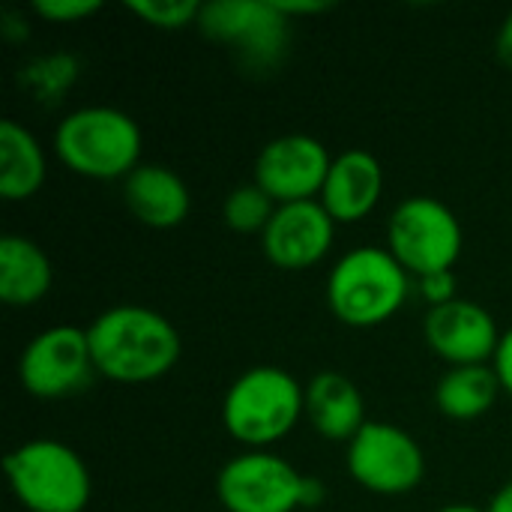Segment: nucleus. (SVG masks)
<instances>
[{"instance_id":"obj_25","label":"nucleus","mask_w":512,"mask_h":512,"mask_svg":"<svg viewBox=\"0 0 512 512\" xmlns=\"http://www.w3.org/2000/svg\"><path fill=\"white\" fill-rule=\"evenodd\" d=\"M492 369L498 372L501 387H504V390L512 396V327H507V330L501 333V342H498V351H495Z\"/></svg>"},{"instance_id":"obj_22","label":"nucleus","mask_w":512,"mask_h":512,"mask_svg":"<svg viewBox=\"0 0 512 512\" xmlns=\"http://www.w3.org/2000/svg\"><path fill=\"white\" fill-rule=\"evenodd\" d=\"M201 6L198 0H132L129 9L147 21L150 27H159V30H180L186 24H198V15H201Z\"/></svg>"},{"instance_id":"obj_13","label":"nucleus","mask_w":512,"mask_h":512,"mask_svg":"<svg viewBox=\"0 0 512 512\" xmlns=\"http://www.w3.org/2000/svg\"><path fill=\"white\" fill-rule=\"evenodd\" d=\"M423 336L429 348L450 366L492 363L501 342V330L492 312L465 297L429 309L423 321Z\"/></svg>"},{"instance_id":"obj_9","label":"nucleus","mask_w":512,"mask_h":512,"mask_svg":"<svg viewBox=\"0 0 512 512\" xmlns=\"http://www.w3.org/2000/svg\"><path fill=\"white\" fill-rule=\"evenodd\" d=\"M303 480L288 459L246 450L216 474V498L228 512H294L303 507Z\"/></svg>"},{"instance_id":"obj_28","label":"nucleus","mask_w":512,"mask_h":512,"mask_svg":"<svg viewBox=\"0 0 512 512\" xmlns=\"http://www.w3.org/2000/svg\"><path fill=\"white\" fill-rule=\"evenodd\" d=\"M498 54H501V60L512 69V12L504 18V24L498 30Z\"/></svg>"},{"instance_id":"obj_24","label":"nucleus","mask_w":512,"mask_h":512,"mask_svg":"<svg viewBox=\"0 0 512 512\" xmlns=\"http://www.w3.org/2000/svg\"><path fill=\"white\" fill-rule=\"evenodd\" d=\"M420 294L429 300L432 309L459 300V297H456V273H453V270H444V273L423 276V279H420Z\"/></svg>"},{"instance_id":"obj_11","label":"nucleus","mask_w":512,"mask_h":512,"mask_svg":"<svg viewBox=\"0 0 512 512\" xmlns=\"http://www.w3.org/2000/svg\"><path fill=\"white\" fill-rule=\"evenodd\" d=\"M330 165L333 156L315 135L288 132L261 147L255 159V183L276 204L312 201L321 195Z\"/></svg>"},{"instance_id":"obj_17","label":"nucleus","mask_w":512,"mask_h":512,"mask_svg":"<svg viewBox=\"0 0 512 512\" xmlns=\"http://www.w3.org/2000/svg\"><path fill=\"white\" fill-rule=\"evenodd\" d=\"M54 282V267L45 249L27 237L6 234L0 240V300L6 306L39 303Z\"/></svg>"},{"instance_id":"obj_23","label":"nucleus","mask_w":512,"mask_h":512,"mask_svg":"<svg viewBox=\"0 0 512 512\" xmlns=\"http://www.w3.org/2000/svg\"><path fill=\"white\" fill-rule=\"evenodd\" d=\"M99 9H102L99 0H36L33 3V12L54 24H75Z\"/></svg>"},{"instance_id":"obj_18","label":"nucleus","mask_w":512,"mask_h":512,"mask_svg":"<svg viewBox=\"0 0 512 512\" xmlns=\"http://www.w3.org/2000/svg\"><path fill=\"white\" fill-rule=\"evenodd\" d=\"M48 177V162L39 138L18 120L0 123V195L6 201L33 198Z\"/></svg>"},{"instance_id":"obj_30","label":"nucleus","mask_w":512,"mask_h":512,"mask_svg":"<svg viewBox=\"0 0 512 512\" xmlns=\"http://www.w3.org/2000/svg\"><path fill=\"white\" fill-rule=\"evenodd\" d=\"M438 512H486V510H480V507H474V504H447V507H441Z\"/></svg>"},{"instance_id":"obj_16","label":"nucleus","mask_w":512,"mask_h":512,"mask_svg":"<svg viewBox=\"0 0 512 512\" xmlns=\"http://www.w3.org/2000/svg\"><path fill=\"white\" fill-rule=\"evenodd\" d=\"M306 417L327 441H351L369 420L360 387L342 372H318L306 384Z\"/></svg>"},{"instance_id":"obj_26","label":"nucleus","mask_w":512,"mask_h":512,"mask_svg":"<svg viewBox=\"0 0 512 512\" xmlns=\"http://www.w3.org/2000/svg\"><path fill=\"white\" fill-rule=\"evenodd\" d=\"M276 6L288 18H294V15H315V12L330 9V3H324V0H276Z\"/></svg>"},{"instance_id":"obj_29","label":"nucleus","mask_w":512,"mask_h":512,"mask_svg":"<svg viewBox=\"0 0 512 512\" xmlns=\"http://www.w3.org/2000/svg\"><path fill=\"white\" fill-rule=\"evenodd\" d=\"M486 512H512V480L495 492V498L489 501V510Z\"/></svg>"},{"instance_id":"obj_14","label":"nucleus","mask_w":512,"mask_h":512,"mask_svg":"<svg viewBox=\"0 0 512 512\" xmlns=\"http://www.w3.org/2000/svg\"><path fill=\"white\" fill-rule=\"evenodd\" d=\"M384 195V165L369 150H345L333 156V165L327 171L324 189L318 201L327 207V213L339 222H360L366 219Z\"/></svg>"},{"instance_id":"obj_2","label":"nucleus","mask_w":512,"mask_h":512,"mask_svg":"<svg viewBox=\"0 0 512 512\" xmlns=\"http://www.w3.org/2000/svg\"><path fill=\"white\" fill-rule=\"evenodd\" d=\"M141 147L138 120L114 105H81L54 129L57 159L90 180H126L141 165Z\"/></svg>"},{"instance_id":"obj_6","label":"nucleus","mask_w":512,"mask_h":512,"mask_svg":"<svg viewBox=\"0 0 512 512\" xmlns=\"http://www.w3.org/2000/svg\"><path fill=\"white\" fill-rule=\"evenodd\" d=\"M465 246L459 216L432 195H411L396 204L387 222V249L417 279L453 270Z\"/></svg>"},{"instance_id":"obj_15","label":"nucleus","mask_w":512,"mask_h":512,"mask_svg":"<svg viewBox=\"0 0 512 512\" xmlns=\"http://www.w3.org/2000/svg\"><path fill=\"white\" fill-rule=\"evenodd\" d=\"M123 201L147 228H174L192 210V192L186 180L159 162H141L123 180Z\"/></svg>"},{"instance_id":"obj_5","label":"nucleus","mask_w":512,"mask_h":512,"mask_svg":"<svg viewBox=\"0 0 512 512\" xmlns=\"http://www.w3.org/2000/svg\"><path fill=\"white\" fill-rule=\"evenodd\" d=\"M12 495L30 512H84L93 480L84 459L63 441L33 438L3 459Z\"/></svg>"},{"instance_id":"obj_1","label":"nucleus","mask_w":512,"mask_h":512,"mask_svg":"<svg viewBox=\"0 0 512 512\" xmlns=\"http://www.w3.org/2000/svg\"><path fill=\"white\" fill-rule=\"evenodd\" d=\"M93 366L117 384H150L168 375L180 360V333L156 309L120 303L87 327Z\"/></svg>"},{"instance_id":"obj_4","label":"nucleus","mask_w":512,"mask_h":512,"mask_svg":"<svg viewBox=\"0 0 512 512\" xmlns=\"http://www.w3.org/2000/svg\"><path fill=\"white\" fill-rule=\"evenodd\" d=\"M408 270L384 246L345 252L327 276V306L348 327H378L408 300Z\"/></svg>"},{"instance_id":"obj_3","label":"nucleus","mask_w":512,"mask_h":512,"mask_svg":"<svg viewBox=\"0 0 512 512\" xmlns=\"http://www.w3.org/2000/svg\"><path fill=\"white\" fill-rule=\"evenodd\" d=\"M306 414V387L282 366L240 372L222 399L225 432L249 450H267L291 435Z\"/></svg>"},{"instance_id":"obj_7","label":"nucleus","mask_w":512,"mask_h":512,"mask_svg":"<svg viewBox=\"0 0 512 512\" xmlns=\"http://www.w3.org/2000/svg\"><path fill=\"white\" fill-rule=\"evenodd\" d=\"M345 465L351 480L375 495L414 492L426 477V456L414 435L381 420H369L348 441Z\"/></svg>"},{"instance_id":"obj_8","label":"nucleus","mask_w":512,"mask_h":512,"mask_svg":"<svg viewBox=\"0 0 512 512\" xmlns=\"http://www.w3.org/2000/svg\"><path fill=\"white\" fill-rule=\"evenodd\" d=\"M204 36L231 45L243 63L270 69L282 60L291 39V18L276 0H213L201 6Z\"/></svg>"},{"instance_id":"obj_21","label":"nucleus","mask_w":512,"mask_h":512,"mask_svg":"<svg viewBox=\"0 0 512 512\" xmlns=\"http://www.w3.org/2000/svg\"><path fill=\"white\" fill-rule=\"evenodd\" d=\"M78 78V60L72 54H48V57H36L21 69V81L42 99V102H54L60 99L69 84H75Z\"/></svg>"},{"instance_id":"obj_19","label":"nucleus","mask_w":512,"mask_h":512,"mask_svg":"<svg viewBox=\"0 0 512 512\" xmlns=\"http://www.w3.org/2000/svg\"><path fill=\"white\" fill-rule=\"evenodd\" d=\"M501 390L504 387L492 363L450 366L435 387V405L450 420H477L498 402Z\"/></svg>"},{"instance_id":"obj_20","label":"nucleus","mask_w":512,"mask_h":512,"mask_svg":"<svg viewBox=\"0 0 512 512\" xmlns=\"http://www.w3.org/2000/svg\"><path fill=\"white\" fill-rule=\"evenodd\" d=\"M273 213H276V201L255 180L234 186L222 204L225 225L237 234H255V231L261 234L267 222L273 219Z\"/></svg>"},{"instance_id":"obj_12","label":"nucleus","mask_w":512,"mask_h":512,"mask_svg":"<svg viewBox=\"0 0 512 512\" xmlns=\"http://www.w3.org/2000/svg\"><path fill=\"white\" fill-rule=\"evenodd\" d=\"M336 237V219L312 201L276 204L273 219L261 231V249L279 270H309L327 258Z\"/></svg>"},{"instance_id":"obj_10","label":"nucleus","mask_w":512,"mask_h":512,"mask_svg":"<svg viewBox=\"0 0 512 512\" xmlns=\"http://www.w3.org/2000/svg\"><path fill=\"white\" fill-rule=\"evenodd\" d=\"M93 372L87 330L72 324L39 330L18 357V381L36 399H66L81 393Z\"/></svg>"},{"instance_id":"obj_27","label":"nucleus","mask_w":512,"mask_h":512,"mask_svg":"<svg viewBox=\"0 0 512 512\" xmlns=\"http://www.w3.org/2000/svg\"><path fill=\"white\" fill-rule=\"evenodd\" d=\"M324 483L318 477H306L303 480V507H321L324 504Z\"/></svg>"}]
</instances>
